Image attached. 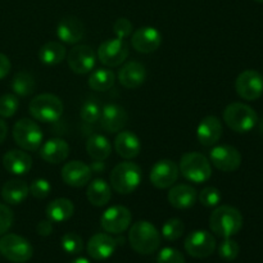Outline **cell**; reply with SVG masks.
Returning a JSON list of instances; mask_svg holds the SVG:
<instances>
[{
    "label": "cell",
    "instance_id": "6da1fadb",
    "mask_svg": "<svg viewBox=\"0 0 263 263\" xmlns=\"http://www.w3.org/2000/svg\"><path fill=\"white\" fill-rule=\"evenodd\" d=\"M243 228V216L233 205H218L210 216V229L220 238H231Z\"/></svg>",
    "mask_w": 263,
    "mask_h": 263
},
{
    "label": "cell",
    "instance_id": "7a4b0ae2",
    "mask_svg": "<svg viewBox=\"0 0 263 263\" xmlns=\"http://www.w3.org/2000/svg\"><path fill=\"white\" fill-rule=\"evenodd\" d=\"M128 243L136 253L149 256L157 252L161 246V233L153 223L138 221L128 231Z\"/></svg>",
    "mask_w": 263,
    "mask_h": 263
},
{
    "label": "cell",
    "instance_id": "3957f363",
    "mask_svg": "<svg viewBox=\"0 0 263 263\" xmlns=\"http://www.w3.org/2000/svg\"><path fill=\"white\" fill-rule=\"evenodd\" d=\"M141 179V168L134 162H121L109 175L110 186L121 195H127L135 192L140 185Z\"/></svg>",
    "mask_w": 263,
    "mask_h": 263
},
{
    "label": "cell",
    "instance_id": "277c9868",
    "mask_svg": "<svg viewBox=\"0 0 263 263\" xmlns=\"http://www.w3.org/2000/svg\"><path fill=\"white\" fill-rule=\"evenodd\" d=\"M179 171L184 179L194 184H202L208 181L212 176V164L210 159L202 153L189 152L180 159Z\"/></svg>",
    "mask_w": 263,
    "mask_h": 263
},
{
    "label": "cell",
    "instance_id": "5b68a950",
    "mask_svg": "<svg viewBox=\"0 0 263 263\" xmlns=\"http://www.w3.org/2000/svg\"><path fill=\"white\" fill-rule=\"evenodd\" d=\"M222 116L229 128L239 134L253 130L258 121L256 110L244 103H231L225 108Z\"/></svg>",
    "mask_w": 263,
    "mask_h": 263
},
{
    "label": "cell",
    "instance_id": "8992f818",
    "mask_svg": "<svg viewBox=\"0 0 263 263\" xmlns=\"http://www.w3.org/2000/svg\"><path fill=\"white\" fill-rule=\"evenodd\" d=\"M28 110L32 118L39 122H57L63 115V103L57 95L40 94L33 98L28 105Z\"/></svg>",
    "mask_w": 263,
    "mask_h": 263
},
{
    "label": "cell",
    "instance_id": "52a82bcc",
    "mask_svg": "<svg viewBox=\"0 0 263 263\" xmlns=\"http://www.w3.org/2000/svg\"><path fill=\"white\" fill-rule=\"evenodd\" d=\"M13 139L23 151L36 152L43 143V131L35 121L22 118L13 126Z\"/></svg>",
    "mask_w": 263,
    "mask_h": 263
},
{
    "label": "cell",
    "instance_id": "ba28073f",
    "mask_svg": "<svg viewBox=\"0 0 263 263\" xmlns=\"http://www.w3.org/2000/svg\"><path fill=\"white\" fill-rule=\"evenodd\" d=\"M0 253L13 263H25L32 258L33 248L23 236L7 234L0 239Z\"/></svg>",
    "mask_w": 263,
    "mask_h": 263
},
{
    "label": "cell",
    "instance_id": "9c48e42d",
    "mask_svg": "<svg viewBox=\"0 0 263 263\" xmlns=\"http://www.w3.org/2000/svg\"><path fill=\"white\" fill-rule=\"evenodd\" d=\"M128 51V44L123 39H108L98 48V59L107 67H118L127 59Z\"/></svg>",
    "mask_w": 263,
    "mask_h": 263
},
{
    "label": "cell",
    "instance_id": "30bf717a",
    "mask_svg": "<svg viewBox=\"0 0 263 263\" xmlns=\"http://www.w3.org/2000/svg\"><path fill=\"white\" fill-rule=\"evenodd\" d=\"M185 251L194 258H208L216 249V239L205 230H197L190 233L185 239Z\"/></svg>",
    "mask_w": 263,
    "mask_h": 263
},
{
    "label": "cell",
    "instance_id": "8fae6325",
    "mask_svg": "<svg viewBox=\"0 0 263 263\" xmlns=\"http://www.w3.org/2000/svg\"><path fill=\"white\" fill-rule=\"evenodd\" d=\"M131 220H133V215L128 208L123 205H113L102 215L100 225L105 233L120 235L130 228Z\"/></svg>",
    "mask_w": 263,
    "mask_h": 263
},
{
    "label": "cell",
    "instance_id": "7c38bea8",
    "mask_svg": "<svg viewBox=\"0 0 263 263\" xmlns=\"http://www.w3.org/2000/svg\"><path fill=\"white\" fill-rule=\"evenodd\" d=\"M235 90L244 100L259 99L263 95V76L254 69H247L236 77Z\"/></svg>",
    "mask_w": 263,
    "mask_h": 263
},
{
    "label": "cell",
    "instance_id": "4fadbf2b",
    "mask_svg": "<svg viewBox=\"0 0 263 263\" xmlns=\"http://www.w3.org/2000/svg\"><path fill=\"white\" fill-rule=\"evenodd\" d=\"M97 55L91 46L85 44H76L67 54V63L72 72L77 74H86L95 67Z\"/></svg>",
    "mask_w": 263,
    "mask_h": 263
},
{
    "label": "cell",
    "instance_id": "5bb4252c",
    "mask_svg": "<svg viewBox=\"0 0 263 263\" xmlns=\"http://www.w3.org/2000/svg\"><path fill=\"white\" fill-rule=\"evenodd\" d=\"M210 162L222 172H234L240 167L241 154L231 145H217L210 152Z\"/></svg>",
    "mask_w": 263,
    "mask_h": 263
},
{
    "label": "cell",
    "instance_id": "9a60e30c",
    "mask_svg": "<svg viewBox=\"0 0 263 263\" xmlns=\"http://www.w3.org/2000/svg\"><path fill=\"white\" fill-rule=\"evenodd\" d=\"M179 166L171 159H161L151 170V182L157 189H168L179 179Z\"/></svg>",
    "mask_w": 263,
    "mask_h": 263
},
{
    "label": "cell",
    "instance_id": "2e32d148",
    "mask_svg": "<svg viewBox=\"0 0 263 263\" xmlns=\"http://www.w3.org/2000/svg\"><path fill=\"white\" fill-rule=\"evenodd\" d=\"M161 44L162 33L156 27H151V26L140 27L131 36V45L139 53H153L161 46Z\"/></svg>",
    "mask_w": 263,
    "mask_h": 263
},
{
    "label": "cell",
    "instance_id": "e0dca14e",
    "mask_svg": "<svg viewBox=\"0 0 263 263\" xmlns=\"http://www.w3.org/2000/svg\"><path fill=\"white\" fill-rule=\"evenodd\" d=\"M116 248H117V241L109 234L99 233L92 235L86 244V252L90 258L95 261H104L113 256Z\"/></svg>",
    "mask_w": 263,
    "mask_h": 263
},
{
    "label": "cell",
    "instance_id": "ac0fdd59",
    "mask_svg": "<svg viewBox=\"0 0 263 263\" xmlns=\"http://www.w3.org/2000/svg\"><path fill=\"white\" fill-rule=\"evenodd\" d=\"M100 126L109 134L120 133L127 125L128 115L126 109L117 104H107L102 108Z\"/></svg>",
    "mask_w": 263,
    "mask_h": 263
},
{
    "label": "cell",
    "instance_id": "d6986e66",
    "mask_svg": "<svg viewBox=\"0 0 263 263\" xmlns=\"http://www.w3.org/2000/svg\"><path fill=\"white\" fill-rule=\"evenodd\" d=\"M91 168L81 161L67 162L62 168V180L72 187L86 186L91 179Z\"/></svg>",
    "mask_w": 263,
    "mask_h": 263
},
{
    "label": "cell",
    "instance_id": "ffe728a7",
    "mask_svg": "<svg viewBox=\"0 0 263 263\" xmlns=\"http://www.w3.org/2000/svg\"><path fill=\"white\" fill-rule=\"evenodd\" d=\"M57 36L63 43L69 44V45H76L85 36L84 23L81 20L73 17V15L62 18L57 26Z\"/></svg>",
    "mask_w": 263,
    "mask_h": 263
},
{
    "label": "cell",
    "instance_id": "44dd1931",
    "mask_svg": "<svg viewBox=\"0 0 263 263\" xmlns=\"http://www.w3.org/2000/svg\"><path fill=\"white\" fill-rule=\"evenodd\" d=\"M117 80L126 89H138L146 80L145 66L138 61L127 62L118 71Z\"/></svg>",
    "mask_w": 263,
    "mask_h": 263
},
{
    "label": "cell",
    "instance_id": "7402d4cb",
    "mask_svg": "<svg viewBox=\"0 0 263 263\" xmlns=\"http://www.w3.org/2000/svg\"><path fill=\"white\" fill-rule=\"evenodd\" d=\"M222 136V123L216 116H207L199 122L197 139L203 146H212Z\"/></svg>",
    "mask_w": 263,
    "mask_h": 263
},
{
    "label": "cell",
    "instance_id": "603a6c76",
    "mask_svg": "<svg viewBox=\"0 0 263 263\" xmlns=\"http://www.w3.org/2000/svg\"><path fill=\"white\" fill-rule=\"evenodd\" d=\"M3 166L9 174L21 175L27 174L32 167V158L26 151L20 149H12L3 157Z\"/></svg>",
    "mask_w": 263,
    "mask_h": 263
},
{
    "label": "cell",
    "instance_id": "cb8c5ba5",
    "mask_svg": "<svg viewBox=\"0 0 263 263\" xmlns=\"http://www.w3.org/2000/svg\"><path fill=\"white\" fill-rule=\"evenodd\" d=\"M197 190L187 184H179L171 186L167 199L168 203L176 210H187L197 202Z\"/></svg>",
    "mask_w": 263,
    "mask_h": 263
},
{
    "label": "cell",
    "instance_id": "d4e9b609",
    "mask_svg": "<svg viewBox=\"0 0 263 263\" xmlns=\"http://www.w3.org/2000/svg\"><path fill=\"white\" fill-rule=\"evenodd\" d=\"M115 149L122 158L134 159L141 152L140 139L131 131H120L115 139Z\"/></svg>",
    "mask_w": 263,
    "mask_h": 263
},
{
    "label": "cell",
    "instance_id": "484cf974",
    "mask_svg": "<svg viewBox=\"0 0 263 263\" xmlns=\"http://www.w3.org/2000/svg\"><path fill=\"white\" fill-rule=\"evenodd\" d=\"M69 154V145L61 138H53L40 146V157L51 164H59L67 159Z\"/></svg>",
    "mask_w": 263,
    "mask_h": 263
},
{
    "label": "cell",
    "instance_id": "4316f807",
    "mask_svg": "<svg viewBox=\"0 0 263 263\" xmlns=\"http://www.w3.org/2000/svg\"><path fill=\"white\" fill-rule=\"evenodd\" d=\"M86 198L90 204L95 207H104L112 199L110 185L103 179H95L87 184Z\"/></svg>",
    "mask_w": 263,
    "mask_h": 263
},
{
    "label": "cell",
    "instance_id": "83f0119b",
    "mask_svg": "<svg viewBox=\"0 0 263 263\" xmlns=\"http://www.w3.org/2000/svg\"><path fill=\"white\" fill-rule=\"evenodd\" d=\"M46 218L51 222L61 223L69 220L74 213V205L67 198H58L54 199L46 205Z\"/></svg>",
    "mask_w": 263,
    "mask_h": 263
},
{
    "label": "cell",
    "instance_id": "f1b7e54d",
    "mask_svg": "<svg viewBox=\"0 0 263 263\" xmlns=\"http://www.w3.org/2000/svg\"><path fill=\"white\" fill-rule=\"evenodd\" d=\"M30 187L23 180H9L2 187V198L5 203L12 205L21 204L28 197Z\"/></svg>",
    "mask_w": 263,
    "mask_h": 263
},
{
    "label": "cell",
    "instance_id": "f546056e",
    "mask_svg": "<svg viewBox=\"0 0 263 263\" xmlns=\"http://www.w3.org/2000/svg\"><path fill=\"white\" fill-rule=\"evenodd\" d=\"M86 152L92 161L104 162L110 156L112 146H110L109 140L105 136L95 134L87 139Z\"/></svg>",
    "mask_w": 263,
    "mask_h": 263
},
{
    "label": "cell",
    "instance_id": "4dcf8cb0",
    "mask_svg": "<svg viewBox=\"0 0 263 263\" xmlns=\"http://www.w3.org/2000/svg\"><path fill=\"white\" fill-rule=\"evenodd\" d=\"M67 57L66 46L59 41H49L39 50V59L46 66H57Z\"/></svg>",
    "mask_w": 263,
    "mask_h": 263
},
{
    "label": "cell",
    "instance_id": "1f68e13d",
    "mask_svg": "<svg viewBox=\"0 0 263 263\" xmlns=\"http://www.w3.org/2000/svg\"><path fill=\"white\" fill-rule=\"evenodd\" d=\"M116 74L112 69L98 68L90 73L87 84L95 91H107L115 86Z\"/></svg>",
    "mask_w": 263,
    "mask_h": 263
},
{
    "label": "cell",
    "instance_id": "d6a6232c",
    "mask_svg": "<svg viewBox=\"0 0 263 263\" xmlns=\"http://www.w3.org/2000/svg\"><path fill=\"white\" fill-rule=\"evenodd\" d=\"M36 89V81L30 72L21 71L15 73L12 81V90L18 97H28Z\"/></svg>",
    "mask_w": 263,
    "mask_h": 263
},
{
    "label": "cell",
    "instance_id": "836d02e7",
    "mask_svg": "<svg viewBox=\"0 0 263 263\" xmlns=\"http://www.w3.org/2000/svg\"><path fill=\"white\" fill-rule=\"evenodd\" d=\"M184 222L180 218H170L162 226V236L168 241L180 239L184 234Z\"/></svg>",
    "mask_w": 263,
    "mask_h": 263
},
{
    "label": "cell",
    "instance_id": "e575fe53",
    "mask_svg": "<svg viewBox=\"0 0 263 263\" xmlns=\"http://www.w3.org/2000/svg\"><path fill=\"white\" fill-rule=\"evenodd\" d=\"M100 115H102V105H100V103L97 99H87L82 104L80 116H81V118L85 122H98L100 120Z\"/></svg>",
    "mask_w": 263,
    "mask_h": 263
},
{
    "label": "cell",
    "instance_id": "d590c367",
    "mask_svg": "<svg viewBox=\"0 0 263 263\" xmlns=\"http://www.w3.org/2000/svg\"><path fill=\"white\" fill-rule=\"evenodd\" d=\"M61 246L63 251L68 254H80L84 249V243L79 234L67 233L62 236Z\"/></svg>",
    "mask_w": 263,
    "mask_h": 263
},
{
    "label": "cell",
    "instance_id": "8d00e7d4",
    "mask_svg": "<svg viewBox=\"0 0 263 263\" xmlns=\"http://www.w3.org/2000/svg\"><path fill=\"white\" fill-rule=\"evenodd\" d=\"M20 102L15 94H4L0 97V117L10 118L17 113Z\"/></svg>",
    "mask_w": 263,
    "mask_h": 263
},
{
    "label": "cell",
    "instance_id": "74e56055",
    "mask_svg": "<svg viewBox=\"0 0 263 263\" xmlns=\"http://www.w3.org/2000/svg\"><path fill=\"white\" fill-rule=\"evenodd\" d=\"M239 252H240V247L231 238L223 239L222 243L218 247V254L225 261H234V259H236V257L239 256Z\"/></svg>",
    "mask_w": 263,
    "mask_h": 263
},
{
    "label": "cell",
    "instance_id": "f35d334b",
    "mask_svg": "<svg viewBox=\"0 0 263 263\" xmlns=\"http://www.w3.org/2000/svg\"><path fill=\"white\" fill-rule=\"evenodd\" d=\"M199 202L205 207H217L222 200L221 192L215 186H207L199 193Z\"/></svg>",
    "mask_w": 263,
    "mask_h": 263
},
{
    "label": "cell",
    "instance_id": "ab89813d",
    "mask_svg": "<svg viewBox=\"0 0 263 263\" xmlns=\"http://www.w3.org/2000/svg\"><path fill=\"white\" fill-rule=\"evenodd\" d=\"M30 194L36 199H45L49 194H50L51 186L49 184L48 180L45 179H36L31 182L30 186Z\"/></svg>",
    "mask_w": 263,
    "mask_h": 263
},
{
    "label": "cell",
    "instance_id": "60d3db41",
    "mask_svg": "<svg viewBox=\"0 0 263 263\" xmlns=\"http://www.w3.org/2000/svg\"><path fill=\"white\" fill-rule=\"evenodd\" d=\"M157 263H185V258L180 251L167 247L159 251L157 256Z\"/></svg>",
    "mask_w": 263,
    "mask_h": 263
},
{
    "label": "cell",
    "instance_id": "b9f144b4",
    "mask_svg": "<svg viewBox=\"0 0 263 263\" xmlns=\"http://www.w3.org/2000/svg\"><path fill=\"white\" fill-rule=\"evenodd\" d=\"M133 30H134L133 22L125 17L116 20L115 25H113V32H115L116 37L123 39V40L127 39L128 36L133 33Z\"/></svg>",
    "mask_w": 263,
    "mask_h": 263
},
{
    "label": "cell",
    "instance_id": "7bdbcfd3",
    "mask_svg": "<svg viewBox=\"0 0 263 263\" xmlns=\"http://www.w3.org/2000/svg\"><path fill=\"white\" fill-rule=\"evenodd\" d=\"M13 220H14V216H13L12 210L8 205L0 203V235L9 230Z\"/></svg>",
    "mask_w": 263,
    "mask_h": 263
},
{
    "label": "cell",
    "instance_id": "ee69618b",
    "mask_svg": "<svg viewBox=\"0 0 263 263\" xmlns=\"http://www.w3.org/2000/svg\"><path fill=\"white\" fill-rule=\"evenodd\" d=\"M36 231H37V234L40 236L51 235V233H53V222L49 221L48 218L40 221V222L37 223V226H36Z\"/></svg>",
    "mask_w": 263,
    "mask_h": 263
},
{
    "label": "cell",
    "instance_id": "f6af8a7d",
    "mask_svg": "<svg viewBox=\"0 0 263 263\" xmlns=\"http://www.w3.org/2000/svg\"><path fill=\"white\" fill-rule=\"evenodd\" d=\"M10 67H12V64H10L9 58L5 54L0 53V80L8 76V73L10 72Z\"/></svg>",
    "mask_w": 263,
    "mask_h": 263
},
{
    "label": "cell",
    "instance_id": "bcb514c9",
    "mask_svg": "<svg viewBox=\"0 0 263 263\" xmlns=\"http://www.w3.org/2000/svg\"><path fill=\"white\" fill-rule=\"evenodd\" d=\"M7 134H8L7 123H5V121L0 117V145L4 143L5 138H7Z\"/></svg>",
    "mask_w": 263,
    "mask_h": 263
},
{
    "label": "cell",
    "instance_id": "7dc6e473",
    "mask_svg": "<svg viewBox=\"0 0 263 263\" xmlns=\"http://www.w3.org/2000/svg\"><path fill=\"white\" fill-rule=\"evenodd\" d=\"M91 168V172H95V174H99V172L104 171L105 166H104V162H100V161H94L92 164L90 166Z\"/></svg>",
    "mask_w": 263,
    "mask_h": 263
},
{
    "label": "cell",
    "instance_id": "c3c4849f",
    "mask_svg": "<svg viewBox=\"0 0 263 263\" xmlns=\"http://www.w3.org/2000/svg\"><path fill=\"white\" fill-rule=\"evenodd\" d=\"M71 263H91V262H90L87 258H85V257H79V258L73 259Z\"/></svg>",
    "mask_w": 263,
    "mask_h": 263
},
{
    "label": "cell",
    "instance_id": "681fc988",
    "mask_svg": "<svg viewBox=\"0 0 263 263\" xmlns=\"http://www.w3.org/2000/svg\"><path fill=\"white\" fill-rule=\"evenodd\" d=\"M254 2H257V3H263V0H254Z\"/></svg>",
    "mask_w": 263,
    "mask_h": 263
}]
</instances>
